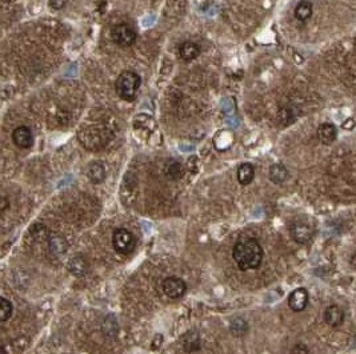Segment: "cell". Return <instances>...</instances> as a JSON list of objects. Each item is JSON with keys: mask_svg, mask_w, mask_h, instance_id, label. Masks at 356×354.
I'll return each mask as SVG.
<instances>
[{"mask_svg": "<svg viewBox=\"0 0 356 354\" xmlns=\"http://www.w3.org/2000/svg\"><path fill=\"white\" fill-rule=\"evenodd\" d=\"M232 257L242 272L257 269L263 260V248L255 238L242 237L232 249Z\"/></svg>", "mask_w": 356, "mask_h": 354, "instance_id": "obj_1", "label": "cell"}, {"mask_svg": "<svg viewBox=\"0 0 356 354\" xmlns=\"http://www.w3.org/2000/svg\"><path fill=\"white\" fill-rule=\"evenodd\" d=\"M140 84H142V79L139 75L132 71H124L116 79L115 89H116V93L120 99L125 100V101H132V100H135L136 92H138Z\"/></svg>", "mask_w": 356, "mask_h": 354, "instance_id": "obj_2", "label": "cell"}, {"mask_svg": "<svg viewBox=\"0 0 356 354\" xmlns=\"http://www.w3.org/2000/svg\"><path fill=\"white\" fill-rule=\"evenodd\" d=\"M112 246L119 255H130L135 248V238L125 228H118L112 234Z\"/></svg>", "mask_w": 356, "mask_h": 354, "instance_id": "obj_3", "label": "cell"}, {"mask_svg": "<svg viewBox=\"0 0 356 354\" xmlns=\"http://www.w3.org/2000/svg\"><path fill=\"white\" fill-rule=\"evenodd\" d=\"M111 38L112 42L118 46L130 47L135 43L136 32L128 24H118L111 31Z\"/></svg>", "mask_w": 356, "mask_h": 354, "instance_id": "obj_4", "label": "cell"}, {"mask_svg": "<svg viewBox=\"0 0 356 354\" xmlns=\"http://www.w3.org/2000/svg\"><path fill=\"white\" fill-rule=\"evenodd\" d=\"M163 291L172 300L182 298L187 292V285L179 277H167L163 281Z\"/></svg>", "mask_w": 356, "mask_h": 354, "instance_id": "obj_5", "label": "cell"}, {"mask_svg": "<svg viewBox=\"0 0 356 354\" xmlns=\"http://www.w3.org/2000/svg\"><path fill=\"white\" fill-rule=\"evenodd\" d=\"M291 236L298 244H308L313 237V228L308 224L294 223L291 225Z\"/></svg>", "mask_w": 356, "mask_h": 354, "instance_id": "obj_6", "label": "cell"}, {"mask_svg": "<svg viewBox=\"0 0 356 354\" xmlns=\"http://www.w3.org/2000/svg\"><path fill=\"white\" fill-rule=\"evenodd\" d=\"M308 305V292L304 288H298L292 291L288 298V306L292 312H302Z\"/></svg>", "mask_w": 356, "mask_h": 354, "instance_id": "obj_7", "label": "cell"}, {"mask_svg": "<svg viewBox=\"0 0 356 354\" xmlns=\"http://www.w3.org/2000/svg\"><path fill=\"white\" fill-rule=\"evenodd\" d=\"M67 269L75 277L86 276L89 269L88 261L82 255H76L72 259H70V261L67 264Z\"/></svg>", "mask_w": 356, "mask_h": 354, "instance_id": "obj_8", "label": "cell"}, {"mask_svg": "<svg viewBox=\"0 0 356 354\" xmlns=\"http://www.w3.org/2000/svg\"><path fill=\"white\" fill-rule=\"evenodd\" d=\"M324 321L331 328H338L344 323V312L338 305H330L324 310Z\"/></svg>", "mask_w": 356, "mask_h": 354, "instance_id": "obj_9", "label": "cell"}, {"mask_svg": "<svg viewBox=\"0 0 356 354\" xmlns=\"http://www.w3.org/2000/svg\"><path fill=\"white\" fill-rule=\"evenodd\" d=\"M12 140L19 148H29L34 144L33 132L27 127H19L12 133Z\"/></svg>", "mask_w": 356, "mask_h": 354, "instance_id": "obj_10", "label": "cell"}, {"mask_svg": "<svg viewBox=\"0 0 356 354\" xmlns=\"http://www.w3.org/2000/svg\"><path fill=\"white\" fill-rule=\"evenodd\" d=\"M47 242H48V251L54 256H61L67 252V240L60 234H52L48 237Z\"/></svg>", "mask_w": 356, "mask_h": 354, "instance_id": "obj_11", "label": "cell"}, {"mask_svg": "<svg viewBox=\"0 0 356 354\" xmlns=\"http://www.w3.org/2000/svg\"><path fill=\"white\" fill-rule=\"evenodd\" d=\"M179 52H180V57L183 60L191 61L199 56L200 46L196 44L195 42H184L179 47Z\"/></svg>", "mask_w": 356, "mask_h": 354, "instance_id": "obj_12", "label": "cell"}, {"mask_svg": "<svg viewBox=\"0 0 356 354\" xmlns=\"http://www.w3.org/2000/svg\"><path fill=\"white\" fill-rule=\"evenodd\" d=\"M336 135H338L336 128H335V125L330 124V123H324L317 129V136H319L320 141L324 143V144H332L335 141V138H336Z\"/></svg>", "mask_w": 356, "mask_h": 354, "instance_id": "obj_13", "label": "cell"}, {"mask_svg": "<svg viewBox=\"0 0 356 354\" xmlns=\"http://www.w3.org/2000/svg\"><path fill=\"white\" fill-rule=\"evenodd\" d=\"M255 177V168L252 164L244 163L242 164L238 169V180L242 185H248L252 183Z\"/></svg>", "mask_w": 356, "mask_h": 354, "instance_id": "obj_14", "label": "cell"}, {"mask_svg": "<svg viewBox=\"0 0 356 354\" xmlns=\"http://www.w3.org/2000/svg\"><path fill=\"white\" fill-rule=\"evenodd\" d=\"M313 6L308 0H302L295 7V18L299 21H307L312 16Z\"/></svg>", "mask_w": 356, "mask_h": 354, "instance_id": "obj_15", "label": "cell"}, {"mask_svg": "<svg viewBox=\"0 0 356 354\" xmlns=\"http://www.w3.org/2000/svg\"><path fill=\"white\" fill-rule=\"evenodd\" d=\"M183 347L187 353H195L200 350V338L198 332H188L183 337Z\"/></svg>", "mask_w": 356, "mask_h": 354, "instance_id": "obj_16", "label": "cell"}, {"mask_svg": "<svg viewBox=\"0 0 356 354\" xmlns=\"http://www.w3.org/2000/svg\"><path fill=\"white\" fill-rule=\"evenodd\" d=\"M166 176L171 180H179L184 176V167L179 161H175V160H170L167 164H166Z\"/></svg>", "mask_w": 356, "mask_h": 354, "instance_id": "obj_17", "label": "cell"}, {"mask_svg": "<svg viewBox=\"0 0 356 354\" xmlns=\"http://www.w3.org/2000/svg\"><path fill=\"white\" fill-rule=\"evenodd\" d=\"M288 177V170L283 164H274L270 168V179L275 184H281L284 183Z\"/></svg>", "mask_w": 356, "mask_h": 354, "instance_id": "obj_18", "label": "cell"}, {"mask_svg": "<svg viewBox=\"0 0 356 354\" xmlns=\"http://www.w3.org/2000/svg\"><path fill=\"white\" fill-rule=\"evenodd\" d=\"M248 328V323L243 317H234L230 323V330L235 337L246 336Z\"/></svg>", "mask_w": 356, "mask_h": 354, "instance_id": "obj_19", "label": "cell"}, {"mask_svg": "<svg viewBox=\"0 0 356 354\" xmlns=\"http://www.w3.org/2000/svg\"><path fill=\"white\" fill-rule=\"evenodd\" d=\"M102 329H103L104 334L108 337H116L119 333V324L115 318V315L108 314L102 323Z\"/></svg>", "mask_w": 356, "mask_h": 354, "instance_id": "obj_20", "label": "cell"}, {"mask_svg": "<svg viewBox=\"0 0 356 354\" xmlns=\"http://www.w3.org/2000/svg\"><path fill=\"white\" fill-rule=\"evenodd\" d=\"M88 177L91 179L92 183L95 184H99L104 180L106 177V169H104L103 164L100 163H92L88 168Z\"/></svg>", "mask_w": 356, "mask_h": 354, "instance_id": "obj_21", "label": "cell"}, {"mask_svg": "<svg viewBox=\"0 0 356 354\" xmlns=\"http://www.w3.org/2000/svg\"><path fill=\"white\" fill-rule=\"evenodd\" d=\"M12 312H14V306L11 301H8L7 298L0 297V321H7L8 318H11Z\"/></svg>", "mask_w": 356, "mask_h": 354, "instance_id": "obj_22", "label": "cell"}, {"mask_svg": "<svg viewBox=\"0 0 356 354\" xmlns=\"http://www.w3.org/2000/svg\"><path fill=\"white\" fill-rule=\"evenodd\" d=\"M31 233H33L34 238L38 241H47L50 234H48V230L46 229L44 225H35V227L31 229Z\"/></svg>", "mask_w": 356, "mask_h": 354, "instance_id": "obj_23", "label": "cell"}, {"mask_svg": "<svg viewBox=\"0 0 356 354\" xmlns=\"http://www.w3.org/2000/svg\"><path fill=\"white\" fill-rule=\"evenodd\" d=\"M310 353V350H308V346L304 344H302V342H299V344H296L295 346L292 347L291 354H308Z\"/></svg>", "mask_w": 356, "mask_h": 354, "instance_id": "obj_24", "label": "cell"}, {"mask_svg": "<svg viewBox=\"0 0 356 354\" xmlns=\"http://www.w3.org/2000/svg\"><path fill=\"white\" fill-rule=\"evenodd\" d=\"M8 206H10V201H8V198L0 195V216H2V215H3L6 210H7Z\"/></svg>", "mask_w": 356, "mask_h": 354, "instance_id": "obj_25", "label": "cell"}, {"mask_svg": "<svg viewBox=\"0 0 356 354\" xmlns=\"http://www.w3.org/2000/svg\"><path fill=\"white\" fill-rule=\"evenodd\" d=\"M161 344H163V336H161V334H156L152 341V346H151L152 347V350H157V349H160Z\"/></svg>", "mask_w": 356, "mask_h": 354, "instance_id": "obj_26", "label": "cell"}, {"mask_svg": "<svg viewBox=\"0 0 356 354\" xmlns=\"http://www.w3.org/2000/svg\"><path fill=\"white\" fill-rule=\"evenodd\" d=\"M66 2L67 0H50V6L55 10H60L66 6Z\"/></svg>", "mask_w": 356, "mask_h": 354, "instance_id": "obj_27", "label": "cell"}, {"mask_svg": "<svg viewBox=\"0 0 356 354\" xmlns=\"http://www.w3.org/2000/svg\"><path fill=\"white\" fill-rule=\"evenodd\" d=\"M0 354H6V350H4V347L0 345Z\"/></svg>", "mask_w": 356, "mask_h": 354, "instance_id": "obj_28", "label": "cell"}]
</instances>
